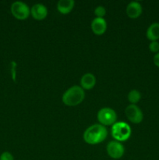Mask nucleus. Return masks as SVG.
<instances>
[{
	"label": "nucleus",
	"instance_id": "1",
	"mask_svg": "<svg viewBox=\"0 0 159 160\" xmlns=\"http://www.w3.org/2000/svg\"><path fill=\"white\" fill-rule=\"evenodd\" d=\"M108 131L105 127L101 124H94L89 127L84 133V140L89 145H97L105 140Z\"/></svg>",
	"mask_w": 159,
	"mask_h": 160
},
{
	"label": "nucleus",
	"instance_id": "2",
	"mask_svg": "<svg viewBox=\"0 0 159 160\" xmlns=\"http://www.w3.org/2000/svg\"><path fill=\"white\" fill-rule=\"evenodd\" d=\"M85 98L84 90L78 85L70 87L62 95V102L67 106H76L80 104Z\"/></svg>",
	"mask_w": 159,
	"mask_h": 160
},
{
	"label": "nucleus",
	"instance_id": "3",
	"mask_svg": "<svg viewBox=\"0 0 159 160\" xmlns=\"http://www.w3.org/2000/svg\"><path fill=\"white\" fill-rule=\"evenodd\" d=\"M131 128L125 122H116L112 126L111 134L112 138L117 142H126L130 138Z\"/></svg>",
	"mask_w": 159,
	"mask_h": 160
},
{
	"label": "nucleus",
	"instance_id": "4",
	"mask_svg": "<svg viewBox=\"0 0 159 160\" xmlns=\"http://www.w3.org/2000/svg\"><path fill=\"white\" fill-rule=\"evenodd\" d=\"M98 122L103 126H110L116 123L117 114L114 109L105 107L100 109L97 115Z\"/></svg>",
	"mask_w": 159,
	"mask_h": 160
},
{
	"label": "nucleus",
	"instance_id": "5",
	"mask_svg": "<svg viewBox=\"0 0 159 160\" xmlns=\"http://www.w3.org/2000/svg\"><path fill=\"white\" fill-rule=\"evenodd\" d=\"M11 13L19 20H24L29 17L31 14V10L26 3L20 1L14 2L11 5Z\"/></svg>",
	"mask_w": 159,
	"mask_h": 160
},
{
	"label": "nucleus",
	"instance_id": "6",
	"mask_svg": "<svg viewBox=\"0 0 159 160\" xmlns=\"http://www.w3.org/2000/svg\"><path fill=\"white\" fill-rule=\"evenodd\" d=\"M126 117L132 123H140L143 121V114L137 105H129L125 110Z\"/></svg>",
	"mask_w": 159,
	"mask_h": 160
},
{
	"label": "nucleus",
	"instance_id": "7",
	"mask_svg": "<svg viewBox=\"0 0 159 160\" xmlns=\"http://www.w3.org/2000/svg\"><path fill=\"white\" fill-rule=\"evenodd\" d=\"M125 152V148L120 142L112 141L107 145V153L112 159H121Z\"/></svg>",
	"mask_w": 159,
	"mask_h": 160
},
{
	"label": "nucleus",
	"instance_id": "8",
	"mask_svg": "<svg viewBox=\"0 0 159 160\" xmlns=\"http://www.w3.org/2000/svg\"><path fill=\"white\" fill-rule=\"evenodd\" d=\"M31 14L36 20H45L48 16V9L46 6L41 3L34 5L31 9Z\"/></svg>",
	"mask_w": 159,
	"mask_h": 160
},
{
	"label": "nucleus",
	"instance_id": "9",
	"mask_svg": "<svg viewBox=\"0 0 159 160\" xmlns=\"http://www.w3.org/2000/svg\"><path fill=\"white\" fill-rule=\"evenodd\" d=\"M91 30L96 35H102L107 30V22L104 18L95 17L91 22Z\"/></svg>",
	"mask_w": 159,
	"mask_h": 160
},
{
	"label": "nucleus",
	"instance_id": "10",
	"mask_svg": "<svg viewBox=\"0 0 159 160\" xmlns=\"http://www.w3.org/2000/svg\"><path fill=\"white\" fill-rule=\"evenodd\" d=\"M141 4L138 2H131L126 7V14L131 19H137L142 14Z\"/></svg>",
	"mask_w": 159,
	"mask_h": 160
},
{
	"label": "nucleus",
	"instance_id": "11",
	"mask_svg": "<svg viewBox=\"0 0 159 160\" xmlns=\"http://www.w3.org/2000/svg\"><path fill=\"white\" fill-rule=\"evenodd\" d=\"M96 84V78L93 73H87L83 75L80 79V87L84 90H90Z\"/></svg>",
	"mask_w": 159,
	"mask_h": 160
},
{
	"label": "nucleus",
	"instance_id": "12",
	"mask_svg": "<svg viewBox=\"0 0 159 160\" xmlns=\"http://www.w3.org/2000/svg\"><path fill=\"white\" fill-rule=\"evenodd\" d=\"M74 5L73 0H59L57 3V9L60 13L65 15L73 10Z\"/></svg>",
	"mask_w": 159,
	"mask_h": 160
},
{
	"label": "nucleus",
	"instance_id": "13",
	"mask_svg": "<svg viewBox=\"0 0 159 160\" xmlns=\"http://www.w3.org/2000/svg\"><path fill=\"white\" fill-rule=\"evenodd\" d=\"M146 37L151 42H154L159 39V23H153L148 27L146 32Z\"/></svg>",
	"mask_w": 159,
	"mask_h": 160
},
{
	"label": "nucleus",
	"instance_id": "14",
	"mask_svg": "<svg viewBox=\"0 0 159 160\" xmlns=\"http://www.w3.org/2000/svg\"><path fill=\"white\" fill-rule=\"evenodd\" d=\"M128 101L131 103L132 105H136L137 102H139L141 98V93L139 91L133 89V90L130 91L128 94Z\"/></svg>",
	"mask_w": 159,
	"mask_h": 160
},
{
	"label": "nucleus",
	"instance_id": "15",
	"mask_svg": "<svg viewBox=\"0 0 159 160\" xmlns=\"http://www.w3.org/2000/svg\"><path fill=\"white\" fill-rule=\"evenodd\" d=\"M94 14L96 17L98 18H104V17L106 14V9L102 6H97L94 9Z\"/></svg>",
	"mask_w": 159,
	"mask_h": 160
},
{
	"label": "nucleus",
	"instance_id": "16",
	"mask_svg": "<svg viewBox=\"0 0 159 160\" xmlns=\"http://www.w3.org/2000/svg\"><path fill=\"white\" fill-rule=\"evenodd\" d=\"M149 49L151 52H159V42L157 41L151 42V43L149 44Z\"/></svg>",
	"mask_w": 159,
	"mask_h": 160
},
{
	"label": "nucleus",
	"instance_id": "17",
	"mask_svg": "<svg viewBox=\"0 0 159 160\" xmlns=\"http://www.w3.org/2000/svg\"><path fill=\"white\" fill-rule=\"evenodd\" d=\"M0 160H14V158L10 152H4L0 155Z\"/></svg>",
	"mask_w": 159,
	"mask_h": 160
},
{
	"label": "nucleus",
	"instance_id": "18",
	"mask_svg": "<svg viewBox=\"0 0 159 160\" xmlns=\"http://www.w3.org/2000/svg\"><path fill=\"white\" fill-rule=\"evenodd\" d=\"M153 61H154V63L156 67H159V52L156 53L154 56V59H153Z\"/></svg>",
	"mask_w": 159,
	"mask_h": 160
}]
</instances>
